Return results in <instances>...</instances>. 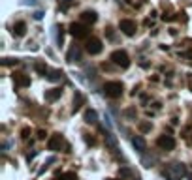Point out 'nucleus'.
<instances>
[{
    "mask_svg": "<svg viewBox=\"0 0 192 180\" xmlns=\"http://www.w3.org/2000/svg\"><path fill=\"white\" fill-rule=\"evenodd\" d=\"M162 175L168 180H181L185 177V165H183V163H170V165L162 171Z\"/></svg>",
    "mask_w": 192,
    "mask_h": 180,
    "instance_id": "f257e3e1",
    "label": "nucleus"
},
{
    "mask_svg": "<svg viewBox=\"0 0 192 180\" xmlns=\"http://www.w3.org/2000/svg\"><path fill=\"white\" fill-rule=\"evenodd\" d=\"M123 90H124V86H123L119 81H107V83L104 85V94H106L107 98H111V100L121 98V96H123Z\"/></svg>",
    "mask_w": 192,
    "mask_h": 180,
    "instance_id": "f03ea898",
    "label": "nucleus"
},
{
    "mask_svg": "<svg viewBox=\"0 0 192 180\" xmlns=\"http://www.w3.org/2000/svg\"><path fill=\"white\" fill-rule=\"evenodd\" d=\"M47 148H49V150H62V152H70V150H72L70 145L64 143V137H62L60 133H55V135L47 141Z\"/></svg>",
    "mask_w": 192,
    "mask_h": 180,
    "instance_id": "7ed1b4c3",
    "label": "nucleus"
},
{
    "mask_svg": "<svg viewBox=\"0 0 192 180\" xmlns=\"http://www.w3.org/2000/svg\"><path fill=\"white\" fill-rule=\"evenodd\" d=\"M111 62L113 64H117L119 68H128L130 66V58H128V53L126 51H123V49H119V51H113L111 53Z\"/></svg>",
    "mask_w": 192,
    "mask_h": 180,
    "instance_id": "20e7f679",
    "label": "nucleus"
},
{
    "mask_svg": "<svg viewBox=\"0 0 192 180\" xmlns=\"http://www.w3.org/2000/svg\"><path fill=\"white\" fill-rule=\"evenodd\" d=\"M68 32L74 36V38H85L87 34H89V28H87V24L85 23H70V26H68Z\"/></svg>",
    "mask_w": 192,
    "mask_h": 180,
    "instance_id": "39448f33",
    "label": "nucleus"
},
{
    "mask_svg": "<svg viewBox=\"0 0 192 180\" xmlns=\"http://www.w3.org/2000/svg\"><path fill=\"white\" fill-rule=\"evenodd\" d=\"M85 49H87L89 54H98V53H102L104 45H102L100 38H89V39L85 41Z\"/></svg>",
    "mask_w": 192,
    "mask_h": 180,
    "instance_id": "423d86ee",
    "label": "nucleus"
},
{
    "mask_svg": "<svg viewBox=\"0 0 192 180\" xmlns=\"http://www.w3.org/2000/svg\"><path fill=\"white\" fill-rule=\"evenodd\" d=\"M156 145H158L162 150L170 152V150H173V148H175V139H173L172 135H160V137L156 139Z\"/></svg>",
    "mask_w": 192,
    "mask_h": 180,
    "instance_id": "0eeeda50",
    "label": "nucleus"
},
{
    "mask_svg": "<svg viewBox=\"0 0 192 180\" xmlns=\"http://www.w3.org/2000/svg\"><path fill=\"white\" fill-rule=\"evenodd\" d=\"M119 28H121L123 34H126V36H134V34H136V23L130 21V19H123V21L119 23Z\"/></svg>",
    "mask_w": 192,
    "mask_h": 180,
    "instance_id": "6e6552de",
    "label": "nucleus"
},
{
    "mask_svg": "<svg viewBox=\"0 0 192 180\" xmlns=\"http://www.w3.org/2000/svg\"><path fill=\"white\" fill-rule=\"evenodd\" d=\"M66 60L68 62H79L81 60V47L79 45H72L66 53Z\"/></svg>",
    "mask_w": 192,
    "mask_h": 180,
    "instance_id": "1a4fd4ad",
    "label": "nucleus"
},
{
    "mask_svg": "<svg viewBox=\"0 0 192 180\" xmlns=\"http://www.w3.org/2000/svg\"><path fill=\"white\" fill-rule=\"evenodd\" d=\"M11 79H13V83H15L17 88H19V86H28V85H30V79H28L26 75H23V73H13Z\"/></svg>",
    "mask_w": 192,
    "mask_h": 180,
    "instance_id": "9d476101",
    "label": "nucleus"
},
{
    "mask_svg": "<svg viewBox=\"0 0 192 180\" xmlns=\"http://www.w3.org/2000/svg\"><path fill=\"white\" fill-rule=\"evenodd\" d=\"M81 21H83L85 24H94V23L98 21V15H96L94 11L87 9V11H83V13H81Z\"/></svg>",
    "mask_w": 192,
    "mask_h": 180,
    "instance_id": "9b49d317",
    "label": "nucleus"
},
{
    "mask_svg": "<svg viewBox=\"0 0 192 180\" xmlns=\"http://www.w3.org/2000/svg\"><path fill=\"white\" fill-rule=\"evenodd\" d=\"M62 96V88H51L45 92V101H55Z\"/></svg>",
    "mask_w": 192,
    "mask_h": 180,
    "instance_id": "f8f14e48",
    "label": "nucleus"
},
{
    "mask_svg": "<svg viewBox=\"0 0 192 180\" xmlns=\"http://www.w3.org/2000/svg\"><path fill=\"white\" fill-rule=\"evenodd\" d=\"M25 34H26V24H25V21L15 23V24H13V36L21 38V36H25Z\"/></svg>",
    "mask_w": 192,
    "mask_h": 180,
    "instance_id": "ddd939ff",
    "label": "nucleus"
},
{
    "mask_svg": "<svg viewBox=\"0 0 192 180\" xmlns=\"http://www.w3.org/2000/svg\"><path fill=\"white\" fill-rule=\"evenodd\" d=\"M83 120H85L87 124H94V122L98 120V113H96L94 109H87L85 115H83Z\"/></svg>",
    "mask_w": 192,
    "mask_h": 180,
    "instance_id": "4468645a",
    "label": "nucleus"
},
{
    "mask_svg": "<svg viewBox=\"0 0 192 180\" xmlns=\"http://www.w3.org/2000/svg\"><path fill=\"white\" fill-rule=\"evenodd\" d=\"M83 103H85V98L81 96V92H75V94H74V107H72V113H77Z\"/></svg>",
    "mask_w": 192,
    "mask_h": 180,
    "instance_id": "2eb2a0df",
    "label": "nucleus"
},
{
    "mask_svg": "<svg viewBox=\"0 0 192 180\" xmlns=\"http://www.w3.org/2000/svg\"><path fill=\"white\" fill-rule=\"evenodd\" d=\"M45 77H47V81L55 83V81H60V79H62V71H60V69H49Z\"/></svg>",
    "mask_w": 192,
    "mask_h": 180,
    "instance_id": "dca6fc26",
    "label": "nucleus"
},
{
    "mask_svg": "<svg viewBox=\"0 0 192 180\" xmlns=\"http://www.w3.org/2000/svg\"><path fill=\"white\" fill-rule=\"evenodd\" d=\"M132 145H134V148H136L138 152H143V150H145V141H143V137H140V135L132 137Z\"/></svg>",
    "mask_w": 192,
    "mask_h": 180,
    "instance_id": "f3484780",
    "label": "nucleus"
},
{
    "mask_svg": "<svg viewBox=\"0 0 192 180\" xmlns=\"http://www.w3.org/2000/svg\"><path fill=\"white\" fill-rule=\"evenodd\" d=\"M34 68H36V71H40V73H43V75H47V71H49L47 66H45V62H36Z\"/></svg>",
    "mask_w": 192,
    "mask_h": 180,
    "instance_id": "a211bd4d",
    "label": "nucleus"
},
{
    "mask_svg": "<svg viewBox=\"0 0 192 180\" xmlns=\"http://www.w3.org/2000/svg\"><path fill=\"white\" fill-rule=\"evenodd\" d=\"M58 180H77V175L75 173H64L58 177Z\"/></svg>",
    "mask_w": 192,
    "mask_h": 180,
    "instance_id": "6ab92c4d",
    "label": "nucleus"
},
{
    "mask_svg": "<svg viewBox=\"0 0 192 180\" xmlns=\"http://www.w3.org/2000/svg\"><path fill=\"white\" fill-rule=\"evenodd\" d=\"M151 128H153L151 122H141L140 124V131H151Z\"/></svg>",
    "mask_w": 192,
    "mask_h": 180,
    "instance_id": "aec40b11",
    "label": "nucleus"
},
{
    "mask_svg": "<svg viewBox=\"0 0 192 180\" xmlns=\"http://www.w3.org/2000/svg\"><path fill=\"white\" fill-rule=\"evenodd\" d=\"M2 64L4 66H15L17 64V58H2Z\"/></svg>",
    "mask_w": 192,
    "mask_h": 180,
    "instance_id": "412c9836",
    "label": "nucleus"
},
{
    "mask_svg": "<svg viewBox=\"0 0 192 180\" xmlns=\"http://www.w3.org/2000/svg\"><path fill=\"white\" fill-rule=\"evenodd\" d=\"M57 30H58V38H57V41H58V45H62V43H64V38H62V26L58 24Z\"/></svg>",
    "mask_w": 192,
    "mask_h": 180,
    "instance_id": "4be33fe9",
    "label": "nucleus"
},
{
    "mask_svg": "<svg viewBox=\"0 0 192 180\" xmlns=\"http://www.w3.org/2000/svg\"><path fill=\"white\" fill-rule=\"evenodd\" d=\"M83 139H85V141H87V145H91V147H92V145L96 143V141H94V139H92V137H91L89 133H85V135H83Z\"/></svg>",
    "mask_w": 192,
    "mask_h": 180,
    "instance_id": "5701e85b",
    "label": "nucleus"
},
{
    "mask_svg": "<svg viewBox=\"0 0 192 180\" xmlns=\"http://www.w3.org/2000/svg\"><path fill=\"white\" fill-rule=\"evenodd\" d=\"M121 177H132V171L126 169V167H123V169H121Z\"/></svg>",
    "mask_w": 192,
    "mask_h": 180,
    "instance_id": "b1692460",
    "label": "nucleus"
},
{
    "mask_svg": "<svg viewBox=\"0 0 192 180\" xmlns=\"http://www.w3.org/2000/svg\"><path fill=\"white\" fill-rule=\"evenodd\" d=\"M28 133H30V130H28V128H25V130L21 131V139H23V141H25V139H28Z\"/></svg>",
    "mask_w": 192,
    "mask_h": 180,
    "instance_id": "393cba45",
    "label": "nucleus"
},
{
    "mask_svg": "<svg viewBox=\"0 0 192 180\" xmlns=\"http://www.w3.org/2000/svg\"><path fill=\"white\" fill-rule=\"evenodd\" d=\"M45 137H47V133H45L43 130H40V131H38V139H40V141H43Z\"/></svg>",
    "mask_w": 192,
    "mask_h": 180,
    "instance_id": "a878e982",
    "label": "nucleus"
},
{
    "mask_svg": "<svg viewBox=\"0 0 192 180\" xmlns=\"http://www.w3.org/2000/svg\"><path fill=\"white\" fill-rule=\"evenodd\" d=\"M41 17H43V11H36L34 13V19H41Z\"/></svg>",
    "mask_w": 192,
    "mask_h": 180,
    "instance_id": "bb28decb",
    "label": "nucleus"
},
{
    "mask_svg": "<svg viewBox=\"0 0 192 180\" xmlns=\"http://www.w3.org/2000/svg\"><path fill=\"white\" fill-rule=\"evenodd\" d=\"M60 4H62V8H66L68 4H72V0H60Z\"/></svg>",
    "mask_w": 192,
    "mask_h": 180,
    "instance_id": "cd10ccee",
    "label": "nucleus"
},
{
    "mask_svg": "<svg viewBox=\"0 0 192 180\" xmlns=\"http://www.w3.org/2000/svg\"><path fill=\"white\" fill-rule=\"evenodd\" d=\"M107 180H113V178H107Z\"/></svg>",
    "mask_w": 192,
    "mask_h": 180,
    "instance_id": "c85d7f7f",
    "label": "nucleus"
},
{
    "mask_svg": "<svg viewBox=\"0 0 192 180\" xmlns=\"http://www.w3.org/2000/svg\"><path fill=\"white\" fill-rule=\"evenodd\" d=\"M136 180H140V178H136Z\"/></svg>",
    "mask_w": 192,
    "mask_h": 180,
    "instance_id": "c756f323",
    "label": "nucleus"
}]
</instances>
